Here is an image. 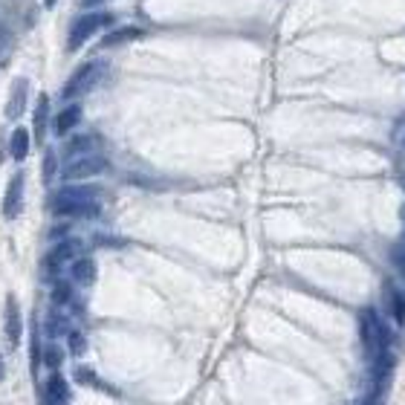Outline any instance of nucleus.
Listing matches in <instances>:
<instances>
[{"mask_svg": "<svg viewBox=\"0 0 405 405\" xmlns=\"http://www.w3.org/2000/svg\"><path fill=\"white\" fill-rule=\"evenodd\" d=\"M21 203H24V174H15L9 186H6V194H3V217L6 220H15L21 215Z\"/></svg>", "mask_w": 405, "mask_h": 405, "instance_id": "7", "label": "nucleus"}, {"mask_svg": "<svg viewBox=\"0 0 405 405\" xmlns=\"http://www.w3.org/2000/svg\"><path fill=\"white\" fill-rule=\"evenodd\" d=\"M75 255H78V240H61L58 246L50 252V258H46V264H50L53 272H58L64 264H73L75 261Z\"/></svg>", "mask_w": 405, "mask_h": 405, "instance_id": "8", "label": "nucleus"}, {"mask_svg": "<svg viewBox=\"0 0 405 405\" xmlns=\"http://www.w3.org/2000/svg\"><path fill=\"white\" fill-rule=\"evenodd\" d=\"M3 333H6V342L15 350L21 345V336H24V318H21V307L15 296H6V307H3Z\"/></svg>", "mask_w": 405, "mask_h": 405, "instance_id": "5", "label": "nucleus"}, {"mask_svg": "<svg viewBox=\"0 0 405 405\" xmlns=\"http://www.w3.org/2000/svg\"><path fill=\"white\" fill-rule=\"evenodd\" d=\"M44 333H46L50 342H55L58 336H70L73 333L70 330V318L64 313H50V316H46V324H44Z\"/></svg>", "mask_w": 405, "mask_h": 405, "instance_id": "13", "label": "nucleus"}, {"mask_svg": "<svg viewBox=\"0 0 405 405\" xmlns=\"http://www.w3.org/2000/svg\"><path fill=\"white\" fill-rule=\"evenodd\" d=\"M44 362L50 365V368H61V362H64V353H61V348H58L55 342L46 345V350H44Z\"/></svg>", "mask_w": 405, "mask_h": 405, "instance_id": "20", "label": "nucleus"}, {"mask_svg": "<svg viewBox=\"0 0 405 405\" xmlns=\"http://www.w3.org/2000/svg\"><path fill=\"white\" fill-rule=\"evenodd\" d=\"M46 116H50V96H38V107H35V139L38 142L46 134Z\"/></svg>", "mask_w": 405, "mask_h": 405, "instance_id": "16", "label": "nucleus"}, {"mask_svg": "<svg viewBox=\"0 0 405 405\" xmlns=\"http://www.w3.org/2000/svg\"><path fill=\"white\" fill-rule=\"evenodd\" d=\"M70 298H73V289H70V284L58 281V284L53 287V301H55V304H67Z\"/></svg>", "mask_w": 405, "mask_h": 405, "instance_id": "21", "label": "nucleus"}, {"mask_svg": "<svg viewBox=\"0 0 405 405\" xmlns=\"http://www.w3.org/2000/svg\"><path fill=\"white\" fill-rule=\"evenodd\" d=\"M75 379H78V382H84V385H90V388H105V391H110L107 385H102V379L96 377L90 368H75Z\"/></svg>", "mask_w": 405, "mask_h": 405, "instance_id": "19", "label": "nucleus"}, {"mask_svg": "<svg viewBox=\"0 0 405 405\" xmlns=\"http://www.w3.org/2000/svg\"><path fill=\"white\" fill-rule=\"evenodd\" d=\"M93 145H96V136H75V139H70V142H67V156H70V159L87 156Z\"/></svg>", "mask_w": 405, "mask_h": 405, "instance_id": "18", "label": "nucleus"}, {"mask_svg": "<svg viewBox=\"0 0 405 405\" xmlns=\"http://www.w3.org/2000/svg\"><path fill=\"white\" fill-rule=\"evenodd\" d=\"M139 35H142V29H136V26L116 29V32H110V35L102 38V46L107 50V46H116V44H125V41H134V38H139Z\"/></svg>", "mask_w": 405, "mask_h": 405, "instance_id": "17", "label": "nucleus"}, {"mask_svg": "<svg viewBox=\"0 0 405 405\" xmlns=\"http://www.w3.org/2000/svg\"><path fill=\"white\" fill-rule=\"evenodd\" d=\"M365 405H377V397H370V399H368Z\"/></svg>", "mask_w": 405, "mask_h": 405, "instance_id": "27", "label": "nucleus"}, {"mask_svg": "<svg viewBox=\"0 0 405 405\" xmlns=\"http://www.w3.org/2000/svg\"><path fill=\"white\" fill-rule=\"evenodd\" d=\"M44 6H46V9H53V6H55V0H44Z\"/></svg>", "mask_w": 405, "mask_h": 405, "instance_id": "26", "label": "nucleus"}, {"mask_svg": "<svg viewBox=\"0 0 405 405\" xmlns=\"http://www.w3.org/2000/svg\"><path fill=\"white\" fill-rule=\"evenodd\" d=\"M402 220H405V208H402Z\"/></svg>", "mask_w": 405, "mask_h": 405, "instance_id": "28", "label": "nucleus"}, {"mask_svg": "<svg viewBox=\"0 0 405 405\" xmlns=\"http://www.w3.org/2000/svg\"><path fill=\"white\" fill-rule=\"evenodd\" d=\"M53 177H55V154L46 151V156H44V183H53Z\"/></svg>", "mask_w": 405, "mask_h": 405, "instance_id": "23", "label": "nucleus"}, {"mask_svg": "<svg viewBox=\"0 0 405 405\" xmlns=\"http://www.w3.org/2000/svg\"><path fill=\"white\" fill-rule=\"evenodd\" d=\"M67 339H70V350H73L75 356H81V353H84V350H87V339H84V333H78V330H73V333H70Z\"/></svg>", "mask_w": 405, "mask_h": 405, "instance_id": "22", "label": "nucleus"}, {"mask_svg": "<svg viewBox=\"0 0 405 405\" xmlns=\"http://www.w3.org/2000/svg\"><path fill=\"white\" fill-rule=\"evenodd\" d=\"M359 336H362V345H365V353L370 359H377L388 350V342H391V336H388L385 324L377 318L374 310H365L362 318H359Z\"/></svg>", "mask_w": 405, "mask_h": 405, "instance_id": "2", "label": "nucleus"}, {"mask_svg": "<svg viewBox=\"0 0 405 405\" xmlns=\"http://www.w3.org/2000/svg\"><path fill=\"white\" fill-rule=\"evenodd\" d=\"M96 188L90 186H67L53 197V215L58 217H96L99 203H96Z\"/></svg>", "mask_w": 405, "mask_h": 405, "instance_id": "1", "label": "nucleus"}, {"mask_svg": "<svg viewBox=\"0 0 405 405\" xmlns=\"http://www.w3.org/2000/svg\"><path fill=\"white\" fill-rule=\"evenodd\" d=\"M78 122H81V107H78V105H67V107H64L58 116H55V134H58V136H67Z\"/></svg>", "mask_w": 405, "mask_h": 405, "instance_id": "11", "label": "nucleus"}, {"mask_svg": "<svg viewBox=\"0 0 405 405\" xmlns=\"http://www.w3.org/2000/svg\"><path fill=\"white\" fill-rule=\"evenodd\" d=\"M3 377H6V365H3V356H0V382H3Z\"/></svg>", "mask_w": 405, "mask_h": 405, "instance_id": "25", "label": "nucleus"}, {"mask_svg": "<svg viewBox=\"0 0 405 405\" xmlns=\"http://www.w3.org/2000/svg\"><path fill=\"white\" fill-rule=\"evenodd\" d=\"M70 275H73L75 284L90 287L96 281V264H93V258H75V261L70 264Z\"/></svg>", "mask_w": 405, "mask_h": 405, "instance_id": "10", "label": "nucleus"}, {"mask_svg": "<svg viewBox=\"0 0 405 405\" xmlns=\"http://www.w3.org/2000/svg\"><path fill=\"white\" fill-rule=\"evenodd\" d=\"M46 402L50 405H67L70 402V385L61 374H53L46 379Z\"/></svg>", "mask_w": 405, "mask_h": 405, "instance_id": "9", "label": "nucleus"}, {"mask_svg": "<svg viewBox=\"0 0 405 405\" xmlns=\"http://www.w3.org/2000/svg\"><path fill=\"white\" fill-rule=\"evenodd\" d=\"M388 307H391V316L397 324H405V293L397 289L394 284H388Z\"/></svg>", "mask_w": 405, "mask_h": 405, "instance_id": "15", "label": "nucleus"}, {"mask_svg": "<svg viewBox=\"0 0 405 405\" xmlns=\"http://www.w3.org/2000/svg\"><path fill=\"white\" fill-rule=\"evenodd\" d=\"M397 264H399V269H402V275H405V252H397Z\"/></svg>", "mask_w": 405, "mask_h": 405, "instance_id": "24", "label": "nucleus"}, {"mask_svg": "<svg viewBox=\"0 0 405 405\" xmlns=\"http://www.w3.org/2000/svg\"><path fill=\"white\" fill-rule=\"evenodd\" d=\"M24 110H26V78H18L15 81V90H12V99L6 105V116L18 119Z\"/></svg>", "mask_w": 405, "mask_h": 405, "instance_id": "12", "label": "nucleus"}, {"mask_svg": "<svg viewBox=\"0 0 405 405\" xmlns=\"http://www.w3.org/2000/svg\"><path fill=\"white\" fill-rule=\"evenodd\" d=\"M9 151H12V156L18 162L26 159V154H29V131H26V127H15V131H12Z\"/></svg>", "mask_w": 405, "mask_h": 405, "instance_id": "14", "label": "nucleus"}, {"mask_svg": "<svg viewBox=\"0 0 405 405\" xmlns=\"http://www.w3.org/2000/svg\"><path fill=\"white\" fill-rule=\"evenodd\" d=\"M96 78H99V64H84V67L81 70H75L73 73V78L67 81V84H64V99H78L81 93H87L93 84H96Z\"/></svg>", "mask_w": 405, "mask_h": 405, "instance_id": "6", "label": "nucleus"}, {"mask_svg": "<svg viewBox=\"0 0 405 405\" xmlns=\"http://www.w3.org/2000/svg\"><path fill=\"white\" fill-rule=\"evenodd\" d=\"M107 168V159L99 156V154H87V156H78V159H70L67 168H64V177L67 180H87V177H96Z\"/></svg>", "mask_w": 405, "mask_h": 405, "instance_id": "4", "label": "nucleus"}, {"mask_svg": "<svg viewBox=\"0 0 405 405\" xmlns=\"http://www.w3.org/2000/svg\"><path fill=\"white\" fill-rule=\"evenodd\" d=\"M107 24H110V15H105V12L81 15V18L73 24V29H70V41H67V46H70V50H78V46L84 44L96 29H102V26H107Z\"/></svg>", "mask_w": 405, "mask_h": 405, "instance_id": "3", "label": "nucleus"}]
</instances>
